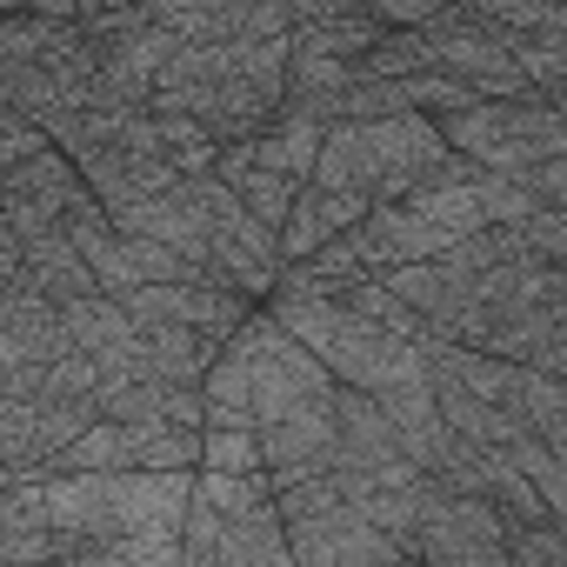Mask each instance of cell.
<instances>
[{"mask_svg": "<svg viewBox=\"0 0 567 567\" xmlns=\"http://www.w3.org/2000/svg\"><path fill=\"white\" fill-rule=\"evenodd\" d=\"M421 48H427V68L447 74V81H467L481 94H534V81L514 61L501 21H487L481 8H467V0L441 8L434 21H421Z\"/></svg>", "mask_w": 567, "mask_h": 567, "instance_id": "cell-9", "label": "cell"}, {"mask_svg": "<svg viewBox=\"0 0 567 567\" xmlns=\"http://www.w3.org/2000/svg\"><path fill=\"white\" fill-rule=\"evenodd\" d=\"M447 161H454V141L441 134L434 114H374V121H334L315 174L334 187H354L381 207V200L427 187Z\"/></svg>", "mask_w": 567, "mask_h": 567, "instance_id": "cell-5", "label": "cell"}, {"mask_svg": "<svg viewBox=\"0 0 567 567\" xmlns=\"http://www.w3.org/2000/svg\"><path fill=\"white\" fill-rule=\"evenodd\" d=\"M414 501H421V481L381 487L361 474H315V481L280 487L295 567H408V560H421Z\"/></svg>", "mask_w": 567, "mask_h": 567, "instance_id": "cell-2", "label": "cell"}, {"mask_svg": "<svg viewBox=\"0 0 567 567\" xmlns=\"http://www.w3.org/2000/svg\"><path fill=\"white\" fill-rule=\"evenodd\" d=\"M554 107H560V121H567V94H554Z\"/></svg>", "mask_w": 567, "mask_h": 567, "instance_id": "cell-19", "label": "cell"}, {"mask_svg": "<svg viewBox=\"0 0 567 567\" xmlns=\"http://www.w3.org/2000/svg\"><path fill=\"white\" fill-rule=\"evenodd\" d=\"M8 14H68V21H81V0H0Z\"/></svg>", "mask_w": 567, "mask_h": 567, "instance_id": "cell-17", "label": "cell"}, {"mask_svg": "<svg viewBox=\"0 0 567 567\" xmlns=\"http://www.w3.org/2000/svg\"><path fill=\"white\" fill-rule=\"evenodd\" d=\"M267 315H254L207 368V427H260L254 421V368H260Z\"/></svg>", "mask_w": 567, "mask_h": 567, "instance_id": "cell-11", "label": "cell"}, {"mask_svg": "<svg viewBox=\"0 0 567 567\" xmlns=\"http://www.w3.org/2000/svg\"><path fill=\"white\" fill-rule=\"evenodd\" d=\"M540 441H547V447L567 461V414H560V421H547V427H540Z\"/></svg>", "mask_w": 567, "mask_h": 567, "instance_id": "cell-18", "label": "cell"}, {"mask_svg": "<svg viewBox=\"0 0 567 567\" xmlns=\"http://www.w3.org/2000/svg\"><path fill=\"white\" fill-rule=\"evenodd\" d=\"M441 134L454 141V154H467L481 167H507V174H534L540 161L567 154V121L540 94H481V101L441 114Z\"/></svg>", "mask_w": 567, "mask_h": 567, "instance_id": "cell-6", "label": "cell"}, {"mask_svg": "<svg viewBox=\"0 0 567 567\" xmlns=\"http://www.w3.org/2000/svg\"><path fill=\"white\" fill-rule=\"evenodd\" d=\"M560 8H567V0H560Z\"/></svg>", "mask_w": 567, "mask_h": 567, "instance_id": "cell-20", "label": "cell"}, {"mask_svg": "<svg viewBox=\"0 0 567 567\" xmlns=\"http://www.w3.org/2000/svg\"><path fill=\"white\" fill-rule=\"evenodd\" d=\"M101 421L94 401L54 388H0V474H54V461Z\"/></svg>", "mask_w": 567, "mask_h": 567, "instance_id": "cell-8", "label": "cell"}, {"mask_svg": "<svg viewBox=\"0 0 567 567\" xmlns=\"http://www.w3.org/2000/svg\"><path fill=\"white\" fill-rule=\"evenodd\" d=\"M194 467H54L41 474L61 567H181Z\"/></svg>", "mask_w": 567, "mask_h": 567, "instance_id": "cell-1", "label": "cell"}, {"mask_svg": "<svg viewBox=\"0 0 567 567\" xmlns=\"http://www.w3.org/2000/svg\"><path fill=\"white\" fill-rule=\"evenodd\" d=\"M441 8H454V0H368V14L388 21V28H421V21H434Z\"/></svg>", "mask_w": 567, "mask_h": 567, "instance_id": "cell-15", "label": "cell"}, {"mask_svg": "<svg viewBox=\"0 0 567 567\" xmlns=\"http://www.w3.org/2000/svg\"><path fill=\"white\" fill-rule=\"evenodd\" d=\"M200 467H220V474H260V467H267L260 427H207V441H200Z\"/></svg>", "mask_w": 567, "mask_h": 567, "instance_id": "cell-13", "label": "cell"}, {"mask_svg": "<svg viewBox=\"0 0 567 567\" xmlns=\"http://www.w3.org/2000/svg\"><path fill=\"white\" fill-rule=\"evenodd\" d=\"M414 547L434 567H514V520L487 494L427 474L414 501Z\"/></svg>", "mask_w": 567, "mask_h": 567, "instance_id": "cell-7", "label": "cell"}, {"mask_svg": "<svg viewBox=\"0 0 567 567\" xmlns=\"http://www.w3.org/2000/svg\"><path fill=\"white\" fill-rule=\"evenodd\" d=\"M48 147H54V134H48L34 114L0 107V167H21V161H34V154H48Z\"/></svg>", "mask_w": 567, "mask_h": 567, "instance_id": "cell-14", "label": "cell"}, {"mask_svg": "<svg viewBox=\"0 0 567 567\" xmlns=\"http://www.w3.org/2000/svg\"><path fill=\"white\" fill-rule=\"evenodd\" d=\"M534 187L547 194V207H560V214H567V154L540 161V167H534Z\"/></svg>", "mask_w": 567, "mask_h": 567, "instance_id": "cell-16", "label": "cell"}, {"mask_svg": "<svg viewBox=\"0 0 567 567\" xmlns=\"http://www.w3.org/2000/svg\"><path fill=\"white\" fill-rule=\"evenodd\" d=\"M374 214V200L368 194H354V187H334V181H301V200H295V220H288V234H280V247H288V260H308V254H321L328 240H341L348 227H361Z\"/></svg>", "mask_w": 567, "mask_h": 567, "instance_id": "cell-10", "label": "cell"}, {"mask_svg": "<svg viewBox=\"0 0 567 567\" xmlns=\"http://www.w3.org/2000/svg\"><path fill=\"white\" fill-rule=\"evenodd\" d=\"M181 567H295L288 514H280V487L267 481V467L260 474L194 467Z\"/></svg>", "mask_w": 567, "mask_h": 567, "instance_id": "cell-4", "label": "cell"}, {"mask_svg": "<svg viewBox=\"0 0 567 567\" xmlns=\"http://www.w3.org/2000/svg\"><path fill=\"white\" fill-rule=\"evenodd\" d=\"M267 308L288 321L348 388H368V394H381L388 408H421V401H434L427 341H414V334H401V328L361 315V308L341 301V295L295 288V280H280Z\"/></svg>", "mask_w": 567, "mask_h": 567, "instance_id": "cell-3", "label": "cell"}, {"mask_svg": "<svg viewBox=\"0 0 567 567\" xmlns=\"http://www.w3.org/2000/svg\"><path fill=\"white\" fill-rule=\"evenodd\" d=\"M220 174L234 181V194L247 200V214H254V220H267L274 234H288L295 200H301V181H295V174H274V167L247 161L240 147H220Z\"/></svg>", "mask_w": 567, "mask_h": 567, "instance_id": "cell-12", "label": "cell"}]
</instances>
